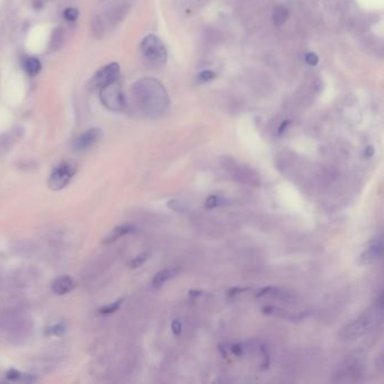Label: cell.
I'll list each match as a JSON object with an SVG mask.
<instances>
[{
  "label": "cell",
  "mask_w": 384,
  "mask_h": 384,
  "mask_svg": "<svg viewBox=\"0 0 384 384\" xmlns=\"http://www.w3.org/2000/svg\"><path fill=\"white\" fill-rule=\"evenodd\" d=\"M133 95L140 110L149 118L164 113L169 101L164 86L152 78L139 80L133 87Z\"/></svg>",
  "instance_id": "6da1fadb"
},
{
  "label": "cell",
  "mask_w": 384,
  "mask_h": 384,
  "mask_svg": "<svg viewBox=\"0 0 384 384\" xmlns=\"http://www.w3.org/2000/svg\"><path fill=\"white\" fill-rule=\"evenodd\" d=\"M382 308H383V300H382V294H380L379 302L375 306L374 312H368L363 314L362 317L355 320L352 323L347 324L346 327L342 329V337L348 339L357 338V337L364 335L368 333L370 329L374 327V324L377 320V314L382 313Z\"/></svg>",
  "instance_id": "7a4b0ae2"
},
{
  "label": "cell",
  "mask_w": 384,
  "mask_h": 384,
  "mask_svg": "<svg viewBox=\"0 0 384 384\" xmlns=\"http://www.w3.org/2000/svg\"><path fill=\"white\" fill-rule=\"evenodd\" d=\"M101 102L106 108L113 112H121L125 107V98L118 80L104 86L100 90Z\"/></svg>",
  "instance_id": "3957f363"
},
{
  "label": "cell",
  "mask_w": 384,
  "mask_h": 384,
  "mask_svg": "<svg viewBox=\"0 0 384 384\" xmlns=\"http://www.w3.org/2000/svg\"><path fill=\"white\" fill-rule=\"evenodd\" d=\"M142 54L147 60L153 63H165L167 61V50L161 40L151 34L145 36L141 42Z\"/></svg>",
  "instance_id": "277c9868"
},
{
  "label": "cell",
  "mask_w": 384,
  "mask_h": 384,
  "mask_svg": "<svg viewBox=\"0 0 384 384\" xmlns=\"http://www.w3.org/2000/svg\"><path fill=\"white\" fill-rule=\"evenodd\" d=\"M120 74V66L118 63H109V65L103 67L95 73L89 83V90H101L104 86H106L113 81L118 80Z\"/></svg>",
  "instance_id": "5b68a950"
},
{
  "label": "cell",
  "mask_w": 384,
  "mask_h": 384,
  "mask_svg": "<svg viewBox=\"0 0 384 384\" xmlns=\"http://www.w3.org/2000/svg\"><path fill=\"white\" fill-rule=\"evenodd\" d=\"M74 168L69 164H61L56 166L52 170L48 180L50 189L57 191L65 188L71 182V179L74 176Z\"/></svg>",
  "instance_id": "8992f818"
},
{
  "label": "cell",
  "mask_w": 384,
  "mask_h": 384,
  "mask_svg": "<svg viewBox=\"0 0 384 384\" xmlns=\"http://www.w3.org/2000/svg\"><path fill=\"white\" fill-rule=\"evenodd\" d=\"M383 256V238L382 235L375 238V240L371 243V246L365 249L359 256L358 263L360 265H369L380 260Z\"/></svg>",
  "instance_id": "52a82bcc"
},
{
  "label": "cell",
  "mask_w": 384,
  "mask_h": 384,
  "mask_svg": "<svg viewBox=\"0 0 384 384\" xmlns=\"http://www.w3.org/2000/svg\"><path fill=\"white\" fill-rule=\"evenodd\" d=\"M102 137V131L97 127H92L85 131L83 135H80L74 141V148L78 151H84L91 148L92 145H95L98 140Z\"/></svg>",
  "instance_id": "ba28073f"
},
{
  "label": "cell",
  "mask_w": 384,
  "mask_h": 384,
  "mask_svg": "<svg viewBox=\"0 0 384 384\" xmlns=\"http://www.w3.org/2000/svg\"><path fill=\"white\" fill-rule=\"evenodd\" d=\"M75 285H77V283H75V281L71 276L63 275L55 278L54 281L52 282L51 290L52 292L56 295H66L74 290Z\"/></svg>",
  "instance_id": "9c48e42d"
},
{
  "label": "cell",
  "mask_w": 384,
  "mask_h": 384,
  "mask_svg": "<svg viewBox=\"0 0 384 384\" xmlns=\"http://www.w3.org/2000/svg\"><path fill=\"white\" fill-rule=\"evenodd\" d=\"M135 230H136L135 226L130 225V224H123V225L116 226V228H114L106 237H105V239H104L103 243L104 244L113 243L116 240H119L120 238H122L123 236L132 234V232H135Z\"/></svg>",
  "instance_id": "30bf717a"
},
{
  "label": "cell",
  "mask_w": 384,
  "mask_h": 384,
  "mask_svg": "<svg viewBox=\"0 0 384 384\" xmlns=\"http://www.w3.org/2000/svg\"><path fill=\"white\" fill-rule=\"evenodd\" d=\"M180 272V268H177V267H174V268H166L162 270L159 273H157L155 275L152 282H151V285L153 287H159L162 284L166 283L169 279L174 278L175 276L178 275V273Z\"/></svg>",
  "instance_id": "8fae6325"
},
{
  "label": "cell",
  "mask_w": 384,
  "mask_h": 384,
  "mask_svg": "<svg viewBox=\"0 0 384 384\" xmlns=\"http://www.w3.org/2000/svg\"><path fill=\"white\" fill-rule=\"evenodd\" d=\"M6 379L9 381H17L23 383H34L37 381V377L34 376L33 374L23 373V372L17 371L15 369H10L7 371V373H6Z\"/></svg>",
  "instance_id": "7c38bea8"
},
{
  "label": "cell",
  "mask_w": 384,
  "mask_h": 384,
  "mask_svg": "<svg viewBox=\"0 0 384 384\" xmlns=\"http://www.w3.org/2000/svg\"><path fill=\"white\" fill-rule=\"evenodd\" d=\"M106 30H107V27H106V24H105L103 15H96L92 17L91 32L92 34H94V36H96L97 39H102L105 35Z\"/></svg>",
  "instance_id": "4fadbf2b"
},
{
  "label": "cell",
  "mask_w": 384,
  "mask_h": 384,
  "mask_svg": "<svg viewBox=\"0 0 384 384\" xmlns=\"http://www.w3.org/2000/svg\"><path fill=\"white\" fill-rule=\"evenodd\" d=\"M63 42H65V32L61 27H56L51 34L50 39V48L53 51H57L62 48Z\"/></svg>",
  "instance_id": "5bb4252c"
},
{
  "label": "cell",
  "mask_w": 384,
  "mask_h": 384,
  "mask_svg": "<svg viewBox=\"0 0 384 384\" xmlns=\"http://www.w3.org/2000/svg\"><path fill=\"white\" fill-rule=\"evenodd\" d=\"M67 325L65 323H55L49 325L44 329V336L46 337H61L66 334Z\"/></svg>",
  "instance_id": "9a60e30c"
},
{
  "label": "cell",
  "mask_w": 384,
  "mask_h": 384,
  "mask_svg": "<svg viewBox=\"0 0 384 384\" xmlns=\"http://www.w3.org/2000/svg\"><path fill=\"white\" fill-rule=\"evenodd\" d=\"M289 18V10L283 7V6H277L275 7L274 11H273V21L276 25H282L284 24L286 20Z\"/></svg>",
  "instance_id": "2e32d148"
},
{
  "label": "cell",
  "mask_w": 384,
  "mask_h": 384,
  "mask_svg": "<svg viewBox=\"0 0 384 384\" xmlns=\"http://www.w3.org/2000/svg\"><path fill=\"white\" fill-rule=\"evenodd\" d=\"M24 67H25L27 74L35 75V74H37L40 72L41 62H40L39 59H36V57L31 56V57H27V59H26V61L24 63Z\"/></svg>",
  "instance_id": "e0dca14e"
},
{
  "label": "cell",
  "mask_w": 384,
  "mask_h": 384,
  "mask_svg": "<svg viewBox=\"0 0 384 384\" xmlns=\"http://www.w3.org/2000/svg\"><path fill=\"white\" fill-rule=\"evenodd\" d=\"M122 303H123V299H120V300H116L115 302H113V303H109L107 305H104L103 308H101L100 310H98V312L102 313V314H109V313H114L118 311Z\"/></svg>",
  "instance_id": "ac0fdd59"
},
{
  "label": "cell",
  "mask_w": 384,
  "mask_h": 384,
  "mask_svg": "<svg viewBox=\"0 0 384 384\" xmlns=\"http://www.w3.org/2000/svg\"><path fill=\"white\" fill-rule=\"evenodd\" d=\"M167 206L170 207L171 209H174V211L176 212H186L187 211V206H186V204L184 202H182L180 200H170L169 202L167 203Z\"/></svg>",
  "instance_id": "d6986e66"
},
{
  "label": "cell",
  "mask_w": 384,
  "mask_h": 384,
  "mask_svg": "<svg viewBox=\"0 0 384 384\" xmlns=\"http://www.w3.org/2000/svg\"><path fill=\"white\" fill-rule=\"evenodd\" d=\"M221 202H222V200H221V197H219L218 195H209L205 201V208L212 209L219 206L221 204Z\"/></svg>",
  "instance_id": "ffe728a7"
},
{
  "label": "cell",
  "mask_w": 384,
  "mask_h": 384,
  "mask_svg": "<svg viewBox=\"0 0 384 384\" xmlns=\"http://www.w3.org/2000/svg\"><path fill=\"white\" fill-rule=\"evenodd\" d=\"M63 16L66 17V20H67V21H69V22H74V21H77V18H78L79 11H78V9L70 7V8H67V9L65 10V13H63Z\"/></svg>",
  "instance_id": "44dd1931"
},
{
  "label": "cell",
  "mask_w": 384,
  "mask_h": 384,
  "mask_svg": "<svg viewBox=\"0 0 384 384\" xmlns=\"http://www.w3.org/2000/svg\"><path fill=\"white\" fill-rule=\"evenodd\" d=\"M148 259V256L145 254H142V255H139L137 256L136 258H133L130 263H129V266L131 267V268H137V267H140L141 266L145 260Z\"/></svg>",
  "instance_id": "7402d4cb"
},
{
  "label": "cell",
  "mask_w": 384,
  "mask_h": 384,
  "mask_svg": "<svg viewBox=\"0 0 384 384\" xmlns=\"http://www.w3.org/2000/svg\"><path fill=\"white\" fill-rule=\"evenodd\" d=\"M214 77H215V73L213 71H211V70H205V71H202L200 73L199 79L201 81H208V80H212Z\"/></svg>",
  "instance_id": "603a6c76"
},
{
  "label": "cell",
  "mask_w": 384,
  "mask_h": 384,
  "mask_svg": "<svg viewBox=\"0 0 384 384\" xmlns=\"http://www.w3.org/2000/svg\"><path fill=\"white\" fill-rule=\"evenodd\" d=\"M305 61L309 63L310 66H316L319 61L318 55L316 53H312V52H310V53H308L305 55Z\"/></svg>",
  "instance_id": "cb8c5ba5"
},
{
  "label": "cell",
  "mask_w": 384,
  "mask_h": 384,
  "mask_svg": "<svg viewBox=\"0 0 384 384\" xmlns=\"http://www.w3.org/2000/svg\"><path fill=\"white\" fill-rule=\"evenodd\" d=\"M171 330L176 336L180 335V333H182V323H180L179 320H174L171 323Z\"/></svg>",
  "instance_id": "d4e9b609"
},
{
  "label": "cell",
  "mask_w": 384,
  "mask_h": 384,
  "mask_svg": "<svg viewBox=\"0 0 384 384\" xmlns=\"http://www.w3.org/2000/svg\"><path fill=\"white\" fill-rule=\"evenodd\" d=\"M231 352L234 353L236 356H241L242 355V346L240 344H236L231 347Z\"/></svg>",
  "instance_id": "484cf974"
},
{
  "label": "cell",
  "mask_w": 384,
  "mask_h": 384,
  "mask_svg": "<svg viewBox=\"0 0 384 384\" xmlns=\"http://www.w3.org/2000/svg\"><path fill=\"white\" fill-rule=\"evenodd\" d=\"M273 290H275V287H272V286H268V287H265L261 291H259V292L257 293V298H260V296H264V295H267L270 294Z\"/></svg>",
  "instance_id": "4316f807"
},
{
  "label": "cell",
  "mask_w": 384,
  "mask_h": 384,
  "mask_svg": "<svg viewBox=\"0 0 384 384\" xmlns=\"http://www.w3.org/2000/svg\"><path fill=\"white\" fill-rule=\"evenodd\" d=\"M247 290H249V289L234 287V289H231V290L229 291V295H230V296H234V295H237V294H239V293H241V292H244V291H247Z\"/></svg>",
  "instance_id": "83f0119b"
},
{
  "label": "cell",
  "mask_w": 384,
  "mask_h": 384,
  "mask_svg": "<svg viewBox=\"0 0 384 384\" xmlns=\"http://www.w3.org/2000/svg\"><path fill=\"white\" fill-rule=\"evenodd\" d=\"M373 155H374L373 147H371V145H370V147L365 149V157H366V158H371V157Z\"/></svg>",
  "instance_id": "f1b7e54d"
},
{
  "label": "cell",
  "mask_w": 384,
  "mask_h": 384,
  "mask_svg": "<svg viewBox=\"0 0 384 384\" xmlns=\"http://www.w3.org/2000/svg\"><path fill=\"white\" fill-rule=\"evenodd\" d=\"M189 295L191 296V298H195V296H200L202 294V291H194V290H190L189 291Z\"/></svg>",
  "instance_id": "f546056e"
},
{
  "label": "cell",
  "mask_w": 384,
  "mask_h": 384,
  "mask_svg": "<svg viewBox=\"0 0 384 384\" xmlns=\"http://www.w3.org/2000/svg\"><path fill=\"white\" fill-rule=\"evenodd\" d=\"M289 125V122H284V123L281 125V127H279V130H278V133H279V135H282V133L284 132V130L285 129H286V126Z\"/></svg>",
  "instance_id": "4dcf8cb0"
}]
</instances>
